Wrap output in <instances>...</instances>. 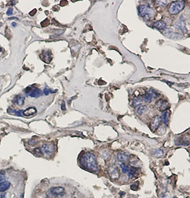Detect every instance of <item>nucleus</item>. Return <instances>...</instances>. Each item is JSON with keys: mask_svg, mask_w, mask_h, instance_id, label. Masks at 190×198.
Wrapping results in <instances>:
<instances>
[{"mask_svg": "<svg viewBox=\"0 0 190 198\" xmlns=\"http://www.w3.org/2000/svg\"><path fill=\"white\" fill-rule=\"evenodd\" d=\"M80 161L81 164L88 170L97 171L98 169L95 156L91 153H85L82 155Z\"/></svg>", "mask_w": 190, "mask_h": 198, "instance_id": "obj_1", "label": "nucleus"}, {"mask_svg": "<svg viewBox=\"0 0 190 198\" xmlns=\"http://www.w3.org/2000/svg\"><path fill=\"white\" fill-rule=\"evenodd\" d=\"M138 13L145 21L152 20L155 14L154 9L150 8L148 4H141L138 7Z\"/></svg>", "mask_w": 190, "mask_h": 198, "instance_id": "obj_2", "label": "nucleus"}, {"mask_svg": "<svg viewBox=\"0 0 190 198\" xmlns=\"http://www.w3.org/2000/svg\"><path fill=\"white\" fill-rule=\"evenodd\" d=\"M184 1L182 0L173 1L170 4L168 11L171 14H177L183 10V9L184 8Z\"/></svg>", "mask_w": 190, "mask_h": 198, "instance_id": "obj_3", "label": "nucleus"}, {"mask_svg": "<svg viewBox=\"0 0 190 198\" xmlns=\"http://www.w3.org/2000/svg\"><path fill=\"white\" fill-rule=\"evenodd\" d=\"M25 93L27 96L32 98H39L41 96L42 92L40 89L33 86H29L25 89Z\"/></svg>", "mask_w": 190, "mask_h": 198, "instance_id": "obj_4", "label": "nucleus"}, {"mask_svg": "<svg viewBox=\"0 0 190 198\" xmlns=\"http://www.w3.org/2000/svg\"><path fill=\"white\" fill-rule=\"evenodd\" d=\"M163 34L171 39H174V40H177V39H182L183 36L181 33H177V32H173L172 29H165V30H163Z\"/></svg>", "mask_w": 190, "mask_h": 198, "instance_id": "obj_5", "label": "nucleus"}, {"mask_svg": "<svg viewBox=\"0 0 190 198\" xmlns=\"http://www.w3.org/2000/svg\"><path fill=\"white\" fill-rule=\"evenodd\" d=\"M49 195L51 196L57 197L62 196L65 194V189L63 187H54L51 188L49 191Z\"/></svg>", "mask_w": 190, "mask_h": 198, "instance_id": "obj_6", "label": "nucleus"}, {"mask_svg": "<svg viewBox=\"0 0 190 198\" xmlns=\"http://www.w3.org/2000/svg\"><path fill=\"white\" fill-rule=\"evenodd\" d=\"M156 108L160 111H165L167 110L169 108V104L167 100H159L155 104Z\"/></svg>", "mask_w": 190, "mask_h": 198, "instance_id": "obj_7", "label": "nucleus"}, {"mask_svg": "<svg viewBox=\"0 0 190 198\" xmlns=\"http://www.w3.org/2000/svg\"><path fill=\"white\" fill-rule=\"evenodd\" d=\"M155 97H157L156 93L154 91H152V90H149V91H148L145 95L142 96V99L146 103H150L152 100V99H154V98H155Z\"/></svg>", "mask_w": 190, "mask_h": 198, "instance_id": "obj_8", "label": "nucleus"}, {"mask_svg": "<svg viewBox=\"0 0 190 198\" xmlns=\"http://www.w3.org/2000/svg\"><path fill=\"white\" fill-rule=\"evenodd\" d=\"M160 121H161L160 118L157 116L152 118V120L151 121V123H150V128L153 131H156L158 128V127L159 126Z\"/></svg>", "mask_w": 190, "mask_h": 198, "instance_id": "obj_9", "label": "nucleus"}, {"mask_svg": "<svg viewBox=\"0 0 190 198\" xmlns=\"http://www.w3.org/2000/svg\"><path fill=\"white\" fill-rule=\"evenodd\" d=\"M53 150V145L51 144H43L41 147V151L47 155H51Z\"/></svg>", "mask_w": 190, "mask_h": 198, "instance_id": "obj_10", "label": "nucleus"}, {"mask_svg": "<svg viewBox=\"0 0 190 198\" xmlns=\"http://www.w3.org/2000/svg\"><path fill=\"white\" fill-rule=\"evenodd\" d=\"M152 26L158 30H161V31H163L166 29L167 27V24L166 23L163 21H157V22L153 23L152 24Z\"/></svg>", "mask_w": 190, "mask_h": 198, "instance_id": "obj_11", "label": "nucleus"}, {"mask_svg": "<svg viewBox=\"0 0 190 198\" xmlns=\"http://www.w3.org/2000/svg\"><path fill=\"white\" fill-rule=\"evenodd\" d=\"M174 26L177 29L181 31L183 33H187V28H186V26L184 24V23L183 22H181V21H178L174 24Z\"/></svg>", "mask_w": 190, "mask_h": 198, "instance_id": "obj_12", "label": "nucleus"}, {"mask_svg": "<svg viewBox=\"0 0 190 198\" xmlns=\"http://www.w3.org/2000/svg\"><path fill=\"white\" fill-rule=\"evenodd\" d=\"M169 116H170V111H169V110H167L162 112L161 118H162V121L165 125H167V124H168Z\"/></svg>", "mask_w": 190, "mask_h": 198, "instance_id": "obj_13", "label": "nucleus"}, {"mask_svg": "<svg viewBox=\"0 0 190 198\" xmlns=\"http://www.w3.org/2000/svg\"><path fill=\"white\" fill-rule=\"evenodd\" d=\"M41 59L46 63H50L51 61V54L50 51H43L41 54Z\"/></svg>", "mask_w": 190, "mask_h": 198, "instance_id": "obj_14", "label": "nucleus"}, {"mask_svg": "<svg viewBox=\"0 0 190 198\" xmlns=\"http://www.w3.org/2000/svg\"><path fill=\"white\" fill-rule=\"evenodd\" d=\"M11 183L9 181H3L0 182V192H4L9 189Z\"/></svg>", "mask_w": 190, "mask_h": 198, "instance_id": "obj_15", "label": "nucleus"}, {"mask_svg": "<svg viewBox=\"0 0 190 198\" xmlns=\"http://www.w3.org/2000/svg\"><path fill=\"white\" fill-rule=\"evenodd\" d=\"M36 112H37L36 109L34 107H29L23 111V115L25 116H33L35 113H36Z\"/></svg>", "mask_w": 190, "mask_h": 198, "instance_id": "obj_16", "label": "nucleus"}, {"mask_svg": "<svg viewBox=\"0 0 190 198\" xmlns=\"http://www.w3.org/2000/svg\"><path fill=\"white\" fill-rule=\"evenodd\" d=\"M110 175L112 178L113 179H117L119 176H120V174H119V171L117 170V169L114 167H111L110 168Z\"/></svg>", "mask_w": 190, "mask_h": 198, "instance_id": "obj_17", "label": "nucleus"}, {"mask_svg": "<svg viewBox=\"0 0 190 198\" xmlns=\"http://www.w3.org/2000/svg\"><path fill=\"white\" fill-rule=\"evenodd\" d=\"M129 157H130V155H129L128 153H119L117 154V158H118V160L120 162H122V163L127 161L129 159Z\"/></svg>", "mask_w": 190, "mask_h": 198, "instance_id": "obj_18", "label": "nucleus"}, {"mask_svg": "<svg viewBox=\"0 0 190 198\" xmlns=\"http://www.w3.org/2000/svg\"><path fill=\"white\" fill-rule=\"evenodd\" d=\"M24 100H25V98L24 96H17L15 98V99H14V102L18 106H22L24 104Z\"/></svg>", "mask_w": 190, "mask_h": 198, "instance_id": "obj_19", "label": "nucleus"}, {"mask_svg": "<svg viewBox=\"0 0 190 198\" xmlns=\"http://www.w3.org/2000/svg\"><path fill=\"white\" fill-rule=\"evenodd\" d=\"M148 109L146 106H139L136 107V113L138 115H142L144 112H145Z\"/></svg>", "mask_w": 190, "mask_h": 198, "instance_id": "obj_20", "label": "nucleus"}, {"mask_svg": "<svg viewBox=\"0 0 190 198\" xmlns=\"http://www.w3.org/2000/svg\"><path fill=\"white\" fill-rule=\"evenodd\" d=\"M153 153H154V155L155 157H162V156L164 155V151L162 150H161V149H156V150H154Z\"/></svg>", "mask_w": 190, "mask_h": 198, "instance_id": "obj_21", "label": "nucleus"}, {"mask_svg": "<svg viewBox=\"0 0 190 198\" xmlns=\"http://www.w3.org/2000/svg\"><path fill=\"white\" fill-rule=\"evenodd\" d=\"M132 104H133L134 107H137V106H139L140 105L142 104V100L139 99V98H137V97L135 96L133 99V103H132Z\"/></svg>", "mask_w": 190, "mask_h": 198, "instance_id": "obj_22", "label": "nucleus"}, {"mask_svg": "<svg viewBox=\"0 0 190 198\" xmlns=\"http://www.w3.org/2000/svg\"><path fill=\"white\" fill-rule=\"evenodd\" d=\"M120 167H121V169H122L123 173H125V174H127V172H128V170H129V169H130V167H129L126 164H125L124 163H122L120 164Z\"/></svg>", "mask_w": 190, "mask_h": 198, "instance_id": "obj_23", "label": "nucleus"}, {"mask_svg": "<svg viewBox=\"0 0 190 198\" xmlns=\"http://www.w3.org/2000/svg\"><path fill=\"white\" fill-rule=\"evenodd\" d=\"M136 171H137V170H136V169H135V168H130L127 174L128 175L129 177H132L135 175V174H136Z\"/></svg>", "mask_w": 190, "mask_h": 198, "instance_id": "obj_24", "label": "nucleus"}, {"mask_svg": "<svg viewBox=\"0 0 190 198\" xmlns=\"http://www.w3.org/2000/svg\"><path fill=\"white\" fill-rule=\"evenodd\" d=\"M8 113H10V114H15V115H17V116H21L19 113H23V111L22 110H19V111H16V110H13V109H11V108H9L8 109Z\"/></svg>", "mask_w": 190, "mask_h": 198, "instance_id": "obj_25", "label": "nucleus"}, {"mask_svg": "<svg viewBox=\"0 0 190 198\" xmlns=\"http://www.w3.org/2000/svg\"><path fill=\"white\" fill-rule=\"evenodd\" d=\"M33 153L37 156H40L41 155V150L39 148H36L33 150Z\"/></svg>", "mask_w": 190, "mask_h": 198, "instance_id": "obj_26", "label": "nucleus"}, {"mask_svg": "<svg viewBox=\"0 0 190 198\" xmlns=\"http://www.w3.org/2000/svg\"><path fill=\"white\" fill-rule=\"evenodd\" d=\"M168 1H156V3L158 4L159 6H166L168 4Z\"/></svg>", "mask_w": 190, "mask_h": 198, "instance_id": "obj_27", "label": "nucleus"}, {"mask_svg": "<svg viewBox=\"0 0 190 198\" xmlns=\"http://www.w3.org/2000/svg\"><path fill=\"white\" fill-rule=\"evenodd\" d=\"M5 179V172L4 170L0 172V182H3Z\"/></svg>", "mask_w": 190, "mask_h": 198, "instance_id": "obj_28", "label": "nucleus"}, {"mask_svg": "<svg viewBox=\"0 0 190 198\" xmlns=\"http://www.w3.org/2000/svg\"><path fill=\"white\" fill-rule=\"evenodd\" d=\"M51 91H50V90L49 89H48V88H45L44 90H43V93H44V94L46 95V96H48L50 93H51ZM52 93V92H51Z\"/></svg>", "mask_w": 190, "mask_h": 198, "instance_id": "obj_29", "label": "nucleus"}, {"mask_svg": "<svg viewBox=\"0 0 190 198\" xmlns=\"http://www.w3.org/2000/svg\"><path fill=\"white\" fill-rule=\"evenodd\" d=\"M7 15L11 16V15L13 14V9H12V8H9V9H8V11H7Z\"/></svg>", "mask_w": 190, "mask_h": 198, "instance_id": "obj_30", "label": "nucleus"}, {"mask_svg": "<svg viewBox=\"0 0 190 198\" xmlns=\"http://www.w3.org/2000/svg\"><path fill=\"white\" fill-rule=\"evenodd\" d=\"M36 9H33L32 12H30V13H29V14H30L31 16H33V14H36Z\"/></svg>", "mask_w": 190, "mask_h": 198, "instance_id": "obj_31", "label": "nucleus"}, {"mask_svg": "<svg viewBox=\"0 0 190 198\" xmlns=\"http://www.w3.org/2000/svg\"><path fill=\"white\" fill-rule=\"evenodd\" d=\"M61 108H62V110H65V102H63L62 103V105H61Z\"/></svg>", "mask_w": 190, "mask_h": 198, "instance_id": "obj_32", "label": "nucleus"}, {"mask_svg": "<svg viewBox=\"0 0 190 198\" xmlns=\"http://www.w3.org/2000/svg\"><path fill=\"white\" fill-rule=\"evenodd\" d=\"M0 198H6V194H5V193H2V194L1 195Z\"/></svg>", "mask_w": 190, "mask_h": 198, "instance_id": "obj_33", "label": "nucleus"}, {"mask_svg": "<svg viewBox=\"0 0 190 198\" xmlns=\"http://www.w3.org/2000/svg\"><path fill=\"white\" fill-rule=\"evenodd\" d=\"M12 25H13L14 26H16V23H14H14H12Z\"/></svg>", "mask_w": 190, "mask_h": 198, "instance_id": "obj_34", "label": "nucleus"}, {"mask_svg": "<svg viewBox=\"0 0 190 198\" xmlns=\"http://www.w3.org/2000/svg\"><path fill=\"white\" fill-rule=\"evenodd\" d=\"M1 48H0V52H1Z\"/></svg>", "mask_w": 190, "mask_h": 198, "instance_id": "obj_35", "label": "nucleus"}, {"mask_svg": "<svg viewBox=\"0 0 190 198\" xmlns=\"http://www.w3.org/2000/svg\"></svg>", "mask_w": 190, "mask_h": 198, "instance_id": "obj_36", "label": "nucleus"}]
</instances>
